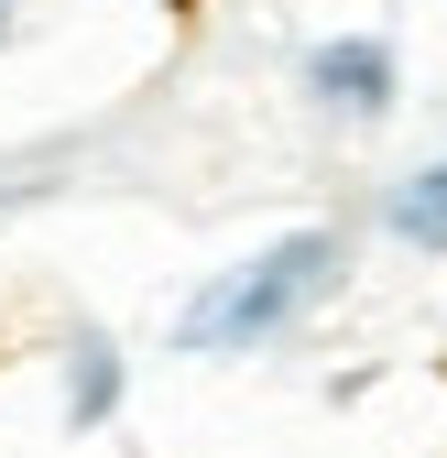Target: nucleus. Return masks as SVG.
Segmentation results:
<instances>
[{
    "mask_svg": "<svg viewBox=\"0 0 447 458\" xmlns=\"http://www.w3.org/2000/svg\"><path fill=\"white\" fill-rule=\"evenodd\" d=\"M0 33H12V0H0Z\"/></svg>",
    "mask_w": 447,
    "mask_h": 458,
    "instance_id": "20e7f679",
    "label": "nucleus"
},
{
    "mask_svg": "<svg viewBox=\"0 0 447 458\" xmlns=\"http://www.w3.org/2000/svg\"><path fill=\"white\" fill-rule=\"evenodd\" d=\"M306 77H316V98H339V109H382V98H393V55H382V44H316Z\"/></svg>",
    "mask_w": 447,
    "mask_h": 458,
    "instance_id": "f03ea898",
    "label": "nucleus"
},
{
    "mask_svg": "<svg viewBox=\"0 0 447 458\" xmlns=\"http://www.w3.org/2000/svg\"><path fill=\"white\" fill-rule=\"evenodd\" d=\"M327 262H339V241H327V229H295V241H273L262 262H240V273H218L207 295L186 306V350H251V338H273L284 327L316 284H327Z\"/></svg>",
    "mask_w": 447,
    "mask_h": 458,
    "instance_id": "f257e3e1",
    "label": "nucleus"
},
{
    "mask_svg": "<svg viewBox=\"0 0 447 458\" xmlns=\"http://www.w3.org/2000/svg\"><path fill=\"white\" fill-rule=\"evenodd\" d=\"M393 229H404V241H426V251H447V164H426V175L393 186Z\"/></svg>",
    "mask_w": 447,
    "mask_h": 458,
    "instance_id": "7ed1b4c3",
    "label": "nucleus"
}]
</instances>
